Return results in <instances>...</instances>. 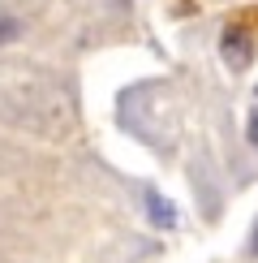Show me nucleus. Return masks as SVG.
<instances>
[{
  "mask_svg": "<svg viewBox=\"0 0 258 263\" xmlns=\"http://www.w3.org/2000/svg\"><path fill=\"white\" fill-rule=\"evenodd\" d=\"M220 57L228 69H250V61H254V39L245 35L241 26H228L220 35Z\"/></svg>",
  "mask_w": 258,
  "mask_h": 263,
  "instance_id": "1",
  "label": "nucleus"
},
{
  "mask_svg": "<svg viewBox=\"0 0 258 263\" xmlns=\"http://www.w3.org/2000/svg\"><path fill=\"white\" fill-rule=\"evenodd\" d=\"M146 212H150V220H155L159 229H172V224H177V207H172L159 190H146Z\"/></svg>",
  "mask_w": 258,
  "mask_h": 263,
  "instance_id": "2",
  "label": "nucleus"
},
{
  "mask_svg": "<svg viewBox=\"0 0 258 263\" xmlns=\"http://www.w3.org/2000/svg\"><path fill=\"white\" fill-rule=\"evenodd\" d=\"M17 35H22V22H17V17H0V43L17 39Z\"/></svg>",
  "mask_w": 258,
  "mask_h": 263,
  "instance_id": "3",
  "label": "nucleus"
},
{
  "mask_svg": "<svg viewBox=\"0 0 258 263\" xmlns=\"http://www.w3.org/2000/svg\"><path fill=\"white\" fill-rule=\"evenodd\" d=\"M245 138H250V147L258 151V108L250 112V121H245Z\"/></svg>",
  "mask_w": 258,
  "mask_h": 263,
  "instance_id": "4",
  "label": "nucleus"
},
{
  "mask_svg": "<svg viewBox=\"0 0 258 263\" xmlns=\"http://www.w3.org/2000/svg\"><path fill=\"white\" fill-rule=\"evenodd\" d=\"M250 250H254V259H258V224H254V237H250Z\"/></svg>",
  "mask_w": 258,
  "mask_h": 263,
  "instance_id": "5",
  "label": "nucleus"
},
{
  "mask_svg": "<svg viewBox=\"0 0 258 263\" xmlns=\"http://www.w3.org/2000/svg\"><path fill=\"white\" fill-rule=\"evenodd\" d=\"M254 91H258V86H254Z\"/></svg>",
  "mask_w": 258,
  "mask_h": 263,
  "instance_id": "6",
  "label": "nucleus"
}]
</instances>
